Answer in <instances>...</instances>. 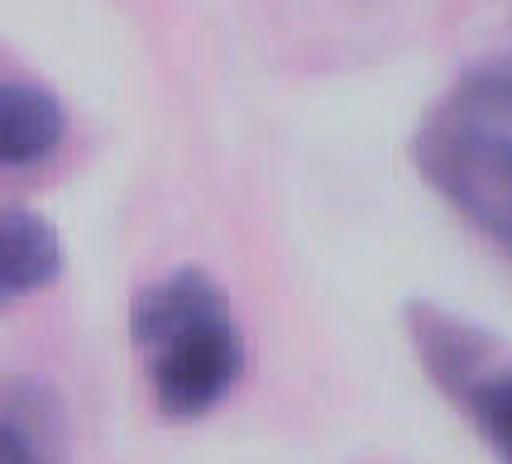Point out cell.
<instances>
[{
	"label": "cell",
	"instance_id": "obj_3",
	"mask_svg": "<svg viewBox=\"0 0 512 464\" xmlns=\"http://www.w3.org/2000/svg\"><path fill=\"white\" fill-rule=\"evenodd\" d=\"M407 335L422 359L431 383L446 393L469 426L484 436L498 464H512V350L493 331L469 326L465 316L412 302L407 307Z\"/></svg>",
	"mask_w": 512,
	"mask_h": 464
},
{
	"label": "cell",
	"instance_id": "obj_6",
	"mask_svg": "<svg viewBox=\"0 0 512 464\" xmlns=\"http://www.w3.org/2000/svg\"><path fill=\"white\" fill-rule=\"evenodd\" d=\"M0 464H53L39 426L5 402H0Z\"/></svg>",
	"mask_w": 512,
	"mask_h": 464
},
{
	"label": "cell",
	"instance_id": "obj_2",
	"mask_svg": "<svg viewBox=\"0 0 512 464\" xmlns=\"http://www.w3.org/2000/svg\"><path fill=\"white\" fill-rule=\"evenodd\" d=\"M422 177L512 254V58L469 67L412 139Z\"/></svg>",
	"mask_w": 512,
	"mask_h": 464
},
{
	"label": "cell",
	"instance_id": "obj_5",
	"mask_svg": "<svg viewBox=\"0 0 512 464\" xmlns=\"http://www.w3.org/2000/svg\"><path fill=\"white\" fill-rule=\"evenodd\" d=\"M67 115L58 96L34 82L0 77V168H34L63 149Z\"/></svg>",
	"mask_w": 512,
	"mask_h": 464
},
{
	"label": "cell",
	"instance_id": "obj_4",
	"mask_svg": "<svg viewBox=\"0 0 512 464\" xmlns=\"http://www.w3.org/2000/svg\"><path fill=\"white\" fill-rule=\"evenodd\" d=\"M58 273H63L58 230L39 211L0 201V311L20 307L24 297L58 283Z\"/></svg>",
	"mask_w": 512,
	"mask_h": 464
},
{
	"label": "cell",
	"instance_id": "obj_1",
	"mask_svg": "<svg viewBox=\"0 0 512 464\" xmlns=\"http://www.w3.org/2000/svg\"><path fill=\"white\" fill-rule=\"evenodd\" d=\"M130 340L158 412L197 421L216 412L245 374V331L230 292L206 268L182 264L134 297Z\"/></svg>",
	"mask_w": 512,
	"mask_h": 464
}]
</instances>
